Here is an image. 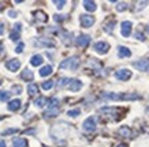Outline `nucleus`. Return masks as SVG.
<instances>
[{"instance_id": "obj_1", "label": "nucleus", "mask_w": 149, "mask_h": 147, "mask_svg": "<svg viewBox=\"0 0 149 147\" xmlns=\"http://www.w3.org/2000/svg\"><path fill=\"white\" fill-rule=\"evenodd\" d=\"M59 99L58 98H52L49 99V102H48V108H47L45 113H44V116L45 117H55L56 115H59Z\"/></svg>"}, {"instance_id": "obj_2", "label": "nucleus", "mask_w": 149, "mask_h": 147, "mask_svg": "<svg viewBox=\"0 0 149 147\" xmlns=\"http://www.w3.org/2000/svg\"><path fill=\"white\" fill-rule=\"evenodd\" d=\"M79 66V59L77 57V56H71V57L66 59L64 61L60 63V68L62 70H75V68Z\"/></svg>"}, {"instance_id": "obj_3", "label": "nucleus", "mask_w": 149, "mask_h": 147, "mask_svg": "<svg viewBox=\"0 0 149 147\" xmlns=\"http://www.w3.org/2000/svg\"><path fill=\"white\" fill-rule=\"evenodd\" d=\"M82 128L85 129L86 132H93V131L96 129V120H95V117H88V119L84 121Z\"/></svg>"}, {"instance_id": "obj_4", "label": "nucleus", "mask_w": 149, "mask_h": 147, "mask_svg": "<svg viewBox=\"0 0 149 147\" xmlns=\"http://www.w3.org/2000/svg\"><path fill=\"white\" fill-rule=\"evenodd\" d=\"M115 78L119 80H127L131 78V71L130 70H126V68H122V70H118L115 72Z\"/></svg>"}, {"instance_id": "obj_5", "label": "nucleus", "mask_w": 149, "mask_h": 147, "mask_svg": "<svg viewBox=\"0 0 149 147\" xmlns=\"http://www.w3.org/2000/svg\"><path fill=\"white\" fill-rule=\"evenodd\" d=\"M95 50L100 55H104L109 50V45L107 42H104V41H99V42L95 44Z\"/></svg>"}, {"instance_id": "obj_6", "label": "nucleus", "mask_w": 149, "mask_h": 147, "mask_svg": "<svg viewBox=\"0 0 149 147\" xmlns=\"http://www.w3.org/2000/svg\"><path fill=\"white\" fill-rule=\"evenodd\" d=\"M6 67H7V70H10V71H18L19 67H21V61H19L18 59H13V60H8V61L6 63Z\"/></svg>"}, {"instance_id": "obj_7", "label": "nucleus", "mask_w": 149, "mask_h": 147, "mask_svg": "<svg viewBox=\"0 0 149 147\" xmlns=\"http://www.w3.org/2000/svg\"><path fill=\"white\" fill-rule=\"evenodd\" d=\"M89 44H91V37L88 36V34H81V36H78V38H77V45L78 46L86 48Z\"/></svg>"}, {"instance_id": "obj_8", "label": "nucleus", "mask_w": 149, "mask_h": 147, "mask_svg": "<svg viewBox=\"0 0 149 147\" xmlns=\"http://www.w3.org/2000/svg\"><path fill=\"white\" fill-rule=\"evenodd\" d=\"M79 21H81V25L84 27H91L93 26V23H95V18L93 17H91V15H81V18H79Z\"/></svg>"}, {"instance_id": "obj_9", "label": "nucleus", "mask_w": 149, "mask_h": 147, "mask_svg": "<svg viewBox=\"0 0 149 147\" xmlns=\"http://www.w3.org/2000/svg\"><path fill=\"white\" fill-rule=\"evenodd\" d=\"M131 22L130 21H125V22H122V25H120V31H122V36L123 37H129L130 36V31H131Z\"/></svg>"}, {"instance_id": "obj_10", "label": "nucleus", "mask_w": 149, "mask_h": 147, "mask_svg": "<svg viewBox=\"0 0 149 147\" xmlns=\"http://www.w3.org/2000/svg\"><path fill=\"white\" fill-rule=\"evenodd\" d=\"M21 27H22L21 23H17V25L14 26L13 31H11V34H10V40H13V41L19 40V37H21Z\"/></svg>"}, {"instance_id": "obj_11", "label": "nucleus", "mask_w": 149, "mask_h": 147, "mask_svg": "<svg viewBox=\"0 0 149 147\" xmlns=\"http://www.w3.org/2000/svg\"><path fill=\"white\" fill-rule=\"evenodd\" d=\"M134 67L140 71H149V60L148 59H144V60H140V61L134 63Z\"/></svg>"}, {"instance_id": "obj_12", "label": "nucleus", "mask_w": 149, "mask_h": 147, "mask_svg": "<svg viewBox=\"0 0 149 147\" xmlns=\"http://www.w3.org/2000/svg\"><path fill=\"white\" fill-rule=\"evenodd\" d=\"M68 90H71V91H78V90H81L82 87V82L78 79H70V83H68Z\"/></svg>"}, {"instance_id": "obj_13", "label": "nucleus", "mask_w": 149, "mask_h": 147, "mask_svg": "<svg viewBox=\"0 0 149 147\" xmlns=\"http://www.w3.org/2000/svg\"><path fill=\"white\" fill-rule=\"evenodd\" d=\"M36 46H47V48H54L55 44L52 41H49L48 38H38V40L34 42Z\"/></svg>"}, {"instance_id": "obj_14", "label": "nucleus", "mask_w": 149, "mask_h": 147, "mask_svg": "<svg viewBox=\"0 0 149 147\" xmlns=\"http://www.w3.org/2000/svg\"><path fill=\"white\" fill-rule=\"evenodd\" d=\"M118 56H119L120 59H123V57H130V56H131L130 49L126 48V46H119V48H118Z\"/></svg>"}, {"instance_id": "obj_15", "label": "nucleus", "mask_w": 149, "mask_h": 147, "mask_svg": "<svg viewBox=\"0 0 149 147\" xmlns=\"http://www.w3.org/2000/svg\"><path fill=\"white\" fill-rule=\"evenodd\" d=\"M27 140L25 138H14L13 139V147H26Z\"/></svg>"}, {"instance_id": "obj_16", "label": "nucleus", "mask_w": 149, "mask_h": 147, "mask_svg": "<svg viewBox=\"0 0 149 147\" xmlns=\"http://www.w3.org/2000/svg\"><path fill=\"white\" fill-rule=\"evenodd\" d=\"M42 61H44V59H42L41 55H34V56L30 59V64H32L33 67H38L40 64H42Z\"/></svg>"}, {"instance_id": "obj_17", "label": "nucleus", "mask_w": 149, "mask_h": 147, "mask_svg": "<svg viewBox=\"0 0 149 147\" xmlns=\"http://www.w3.org/2000/svg\"><path fill=\"white\" fill-rule=\"evenodd\" d=\"M19 108H21V99H13V101H10L8 110L15 112V110H18Z\"/></svg>"}, {"instance_id": "obj_18", "label": "nucleus", "mask_w": 149, "mask_h": 147, "mask_svg": "<svg viewBox=\"0 0 149 147\" xmlns=\"http://www.w3.org/2000/svg\"><path fill=\"white\" fill-rule=\"evenodd\" d=\"M21 78L23 80H33L34 79V75H33V72L30 70H23V72L21 74Z\"/></svg>"}, {"instance_id": "obj_19", "label": "nucleus", "mask_w": 149, "mask_h": 147, "mask_svg": "<svg viewBox=\"0 0 149 147\" xmlns=\"http://www.w3.org/2000/svg\"><path fill=\"white\" fill-rule=\"evenodd\" d=\"M27 93H29V95H37L38 94V86L36 83H30L27 86Z\"/></svg>"}, {"instance_id": "obj_20", "label": "nucleus", "mask_w": 149, "mask_h": 147, "mask_svg": "<svg viewBox=\"0 0 149 147\" xmlns=\"http://www.w3.org/2000/svg\"><path fill=\"white\" fill-rule=\"evenodd\" d=\"M52 74V67L51 66H45V67H42L40 70V76H48V75H51Z\"/></svg>"}, {"instance_id": "obj_21", "label": "nucleus", "mask_w": 149, "mask_h": 147, "mask_svg": "<svg viewBox=\"0 0 149 147\" xmlns=\"http://www.w3.org/2000/svg\"><path fill=\"white\" fill-rule=\"evenodd\" d=\"M84 7H85V10H88V11H95L96 10V3L95 1L85 0V1H84Z\"/></svg>"}, {"instance_id": "obj_22", "label": "nucleus", "mask_w": 149, "mask_h": 147, "mask_svg": "<svg viewBox=\"0 0 149 147\" xmlns=\"http://www.w3.org/2000/svg\"><path fill=\"white\" fill-rule=\"evenodd\" d=\"M34 17H36L40 22H45L47 18H48V17H47V14L42 12V11H36V12H34Z\"/></svg>"}, {"instance_id": "obj_23", "label": "nucleus", "mask_w": 149, "mask_h": 147, "mask_svg": "<svg viewBox=\"0 0 149 147\" xmlns=\"http://www.w3.org/2000/svg\"><path fill=\"white\" fill-rule=\"evenodd\" d=\"M47 102H48V99H47L45 97H38L36 101H34V105H36V106H38V108H42Z\"/></svg>"}, {"instance_id": "obj_24", "label": "nucleus", "mask_w": 149, "mask_h": 147, "mask_svg": "<svg viewBox=\"0 0 149 147\" xmlns=\"http://www.w3.org/2000/svg\"><path fill=\"white\" fill-rule=\"evenodd\" d=\"M119 134L122 135L123 138H129L130 136V128L129 127H122V128L119 129Z\"/></svg>"}, {"instance_id": "obj_25", "label": "nucleus", "mask_w": 149, "mask_h": 147, "mask_svg": "<svg viewBox=\"0 0 149 147\" xmlns=\"http://www.w3.org/2000/svg\"><path fill=\"white\" fill-rule=\"evenodd\" d=\"M41 87H42L44 90H51L52 87H54V82H52V80H45V82L41 85Z\"/></svg>"}, {"instance_id": "obj_26", "label": "nucleus", "mask_w": 149, "mask_h": 147, "mask_svg": "<svg viewBox=\"0 0 149 147\" xmlns=\"http://www.w3.org/2000/svg\"><path fill=\"white\" fill-rule=\"evenodd\" d=\"M10 97H11L10 91H0V101H7Z\"/></svg>"}, {"instance_id": "obj_27", "label": "nucleus", "mask_w": 149, "mask_h": 147, "mask_svg": "<svg viewBox=\"0 0 149 147\" xmlns=\"http://www.w3.org/2000/svg\"><path fill=\"white\" fill-rule=\"evenodd\" d=\"M70 83V78H62V79H59V87H64V86H68Z\"/></svg>"}, {"instance_id": "obj_28", "label": "nucleus", "mask_w": 149, "mask_h": 147, "mask_svg": "<svg viewBox=\"0 0 149 147\" xmlns=\"http://www.w3.org/2000/svg\"><path fill=\"white\" fill-rule=\"evenodd\" d=\"M79 113H81V110H79V109H72V110H68L67 112V116L77 117V116H79Z\"/></svg>"}, {"instance_id": "obj_29", "label": "nucleus", "mask_w": 149, "mask_h": 147, "mask_svg": "<svg viewBox=\"0 0 149 147\" xmlns=\"http://www.w3.org/2000/svg\"><path fill=\"white\" fill-rule=\"evenodd\" d=\"M54 4L56 6V7H58L59 10H62V8L64 7V6H66V1H64V0H60V1H59V0H55Z\"/></svg>"}, {"instance_id": "obj_30", "label": "nucleus", "mask_w": 149, "mask_h": 147, "mask_svg": "<svg viewBox=\"0 0 149 147\" xmlns=\"http://www.w3.org/2000/svg\"><path fill=\"white\" fill-rule=\"evenodd\" d=\"M127 8V3H118L116 6V10L118 11H123V10Z\"/></svg>"}, {"instance_id": "obj_31", "label": "nucleus", "mask_w": 149, "mask_h": 147, "mask_svg": "<svg viewBox=\"0 0 149 147\" xmlns=\"http://www.w3.org/2000/svg\"><path fill=\"white\" fill-rule=\"evenodd\" d=\"M23 48H25V44H23V42H19L18 46L15 48V52H17V53H21V52L23 50Z\"/></svg>"}, {"instance_id": "obj_32", "label": "nucleus", "mask_w": 149, "mask_h": 147, "mask_svg": "<svg viewBox=\"0 0 149 147\" xmlns=\"http://www.w3.org/2000/svg\"><path fill=\"white\" fill-rule=\"evenodd\" d=\"M64 18H66L64 15H55V17H54L55 22H63V21H64Z\"/></svg>"}, {"instance_id": "obj_33", "label": "nucleus", "mask_w": 149, "mask_h": 147, "mask_svg": "<svg viewBox=\"0 0 149 147\" xmlns=\"http://www.w3.org/2000/svg\"><path fill=\"white\" fill-rule=\"evenodd\" d=\"M115 26V22H111L109 23V25H107V26H105V31H107V33H111V31H112V27Z\"/></svg>"}, {"instance_id": "obj_34", "label": "nucleus", "mask_w": 149, "mask_h": 147, "mask_svg": "<svg viewBox=\"0 0 149 147\" xmlns=\"http://www.w3.org/2000/svg\"><path fill=\"white\" fill-rule=\"evenodd\" d=\"M18 129L17 128H11V129H7V131H4L3 132V135H10V134H14V132H17Z\"/></svg>"}, {"instance_id": "obj_35", "label": "nucleus", "mask_w": 149, "mask_h": 147, "mask_svg": "<svg viewBox=\"0 0 149 147\" xmlns=\"http://www.w3.org/2000/svg\"><path fill=\"white\" fill-rule=\"evenodd\" d=\"M136 38H138V40H141V41H144V40H145V37L142 36V34H141L140 31H137V33H136Z\"/></svg>"}, {"instance_id": "obj_36", "label": "nucleus", "mask_w": 149, "mask_h": 147, "mask_svg": "<svg viewBox=\"0 0 149 147\" xmlns=\"http://www.w3.org/2000/svg\"><path fill=\"white\" fill-rule=\"evenodd\" d=\"M4 33V23H1L0 22V36Z\"/></svg>"}, {"instance_id": "obj_37", "label": "nucleus", "mask_w": 149, "mask_h": 147, "mask_svg": "<svg viewBox=\"0 0 149 147\" xmlns=\"http://www.w3.org/2000/svg\"><path fill=\"white\" fill-rule=\"evenodd\" d=\"M21 87H19V86H15V87H13V91H15V93H21Z\"/></svg>"}, {"instance_id": "obj_38", "label": "nucleus", "mask_w": 149, "mask_h": 147, "mask_svg": "<svg viewBox=\"0 0 149 147\" xmlns=\"http://www.w3.org/2000/svg\"><path fill=\"white\" fill-rule=\"evenodd\" d=\"M0 147H7L6 142H4V140H1V139H0Z\"/></svg>"}, {"instance_id": "obj_39", "label": "nucleus", "mask_w": 149, "mask_h": 147, "mask_svg": "<svg viewBox=\"0 0 149 147\" xmlns=\"http://www.w3.org/2000/svg\"><path fill=\"white\" fill-rule=\"evenodd\" d=\"M8 15H10V17H15V15H17V14L14 12V11H10V12H8Z\"/></svg>"}, {"instance_id": "obj_40", "label": "nucleus", "mask_w": 149, "mask_h": 147, "mask_svg": "<svg viewBox=\"0 0 149 147\" xmlns=\"http://www.w3.org/2000/svg\"><path fill=\"white\" fill-rule=\"evenodd\" d=\"M1 50H3V44L0 42V52H1Z\"/></svg>"}, {"instance_id": "obj_41", "label": "nucleus", "mask_w": 149, "mask_h": 147, "mask_svg": "<svg viewBox=\"0 0 149 147\" xmlns=\"http://www.w3.org/2000/svg\"><path fill=\"white\" fill-rule=\"evenodd\" d=\"M116 147H127L126 144H119V146H116Z\"/></svg>"}, {"instance_id": "obj_42", "label": "nucleus", "mask_w": 149, "mask_h": 147, "mask_svg": "<svg viewBox=\"0 0 149 147\" xmlns=\"http://www.w3.org/2000/svg\"><path fill=\"white\" fill-rule=\"evenodd\" d=\"M0 85H1V80H0Z\"/></svg>"}]
</instances>
